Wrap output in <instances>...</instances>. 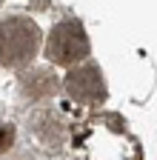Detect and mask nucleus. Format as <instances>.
<instances>
[{
    "label": "nucleus",
    "mask_w": 157,
    "mask_h": 160,
    "mask_svg": "<svg viewBox=\"0 0 157 160\" xmlns=\"http://www.w3.org/2000/svg\"><path fill=\"white\" fill-rule=\"evenodd\" d=\"M40 46V29L29 17H6L0 20V63L20 69L32 63Z\"/></svg>",
    "instance_id": "nucleus-1"
},
{
    "label": "nucleus",
    "mask_w": 157,
    "mask_h": 160,
    "mask_svg": "<svg viewBox=\"0 0 157 160\" xmlns=\"http://www.w3.org/2000/svg\"><path fill=\"white\" fill-rule=\"evenodd\" d=\"M66 92L74 97V100H83V103H94L106 94V86H103V74L97 66H80L69 72L66 77Z\"/></svg>",
    "instance_id": "nucleus-3"
},
{
    "label": "nucleus",
    "mask_w": 157,
    "mask_h": 160,
    "mask_svg": "<svg viewBox=\"0 0 157 160\" xmlns=\"http://www.w3.org/2000/svg\"><path fill=\"white\" fill-rule=\"evenodd\" d=\"M86 54H89V37L77 20H63L52 29L46 40V57L54 66H74Z\"/></svg>",
    "instance_id": "nucleus-2"
},
{
    "label": "nucleus",
    "mask_w": 157,
    "mask_h": 160,
    "mask_svg": "<svg viewBox=\"0 0 157 160\" xmlns=\"http://www.w3.org/2000/svg\"><path fill=\"white\" fill-rule=\"evenodd\" d=\"M12 140H14V129L9 123H3V126H0V152H6L12 146Z\"/></svg>",
    "instance_id": "nucleus-5"
},
{
    "label": "nucleus",
    "mask_w": 157,
    "mask_h": 160,
    "mask_svg": "<svg viewBox=\"0 0 157 160\" xmlns=\"http://www.w3.org/2000/svg\"><path fill=\"white\" fill-rule=\"evenodd\" d=\"M26 92H32L34 97H46L54 92V77L49 72H34L26 77Z\"/></svg>",
    "instance_id": "nucleus-4"
}]
</instances>
